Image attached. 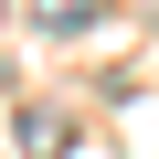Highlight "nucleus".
<instances>
[{"instance_id":"obj_1","label":"nucleus","mask_w":159,"mask_h":159,"mask_svg":"<svg viewBox=\"0 0 159 159\" xmlns=\"http://www.w3.org/2000/svg\"><path fill=\"white\" fill-rule=\"evenodd\" d=\"M32 21H53V32H74V21H96V0H32Z\"/></svg>"}]
</instances>
